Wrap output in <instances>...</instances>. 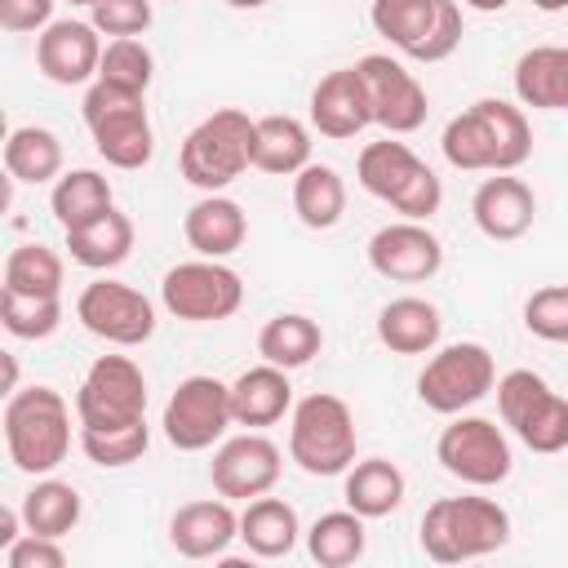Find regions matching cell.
I'll return each mask as SVG.
<instances>
[{
    "instance_id": "cell-1",
    "label": "cell",
    "mask_w": 568,
    "mask_h": 568,
    "mask_svg": "<svg viewBox=\"0 0 568 568\" xmlns=\"http://www.w3.org/2000/svg\"><path fill=\"white\" fill-rule=\"evenodd\" d=\"M4 448L22 475H53L71 453V408L53 386H22L4 399Z\"/></svg>"
},
{
    "instance_id": "cell-2",
    "label": "cell",
    "mask_w": 568,
    "mask_h": 568,
    "mask_svg": "<svg viewBox=\"0 0 568 568\" xmlns=\"http://www.w3.org/2000/svg\"><path fill=\"white\" fill-rule=\"evenodd\" d=\"M422 550L435 564H466L510 541V515L493 497H439L422 515Z\"/></svg>"
},
{
    "instance_id": "cell-3",
    "label": "cell",
    "mask_w": 568,
    "mask_h": 568,
    "mask_svg": "<svg viewBox=\"0 0 568 568\" xmlns=\"http://www.w3.org/2000/svg\"><path fill=\"white\" fill-rule=\"evenodd\" d=\"M84 129L98 146V155L111 169H146L155 155V129L146 115V93L120 89L111 80H93L80 102Z\"/></svg>"
},
{
    "instance_id": "cell-4",
    "label": "cell",
    "mask_w": 568,
    "mask_h": 568,
    "mask_svg": "<svg viewBox=\"0 0 568 568\" xmlns=\"http://www.w3.org/2000/svg\"><path fill=\"white\" fill-rule=\"evenodd\" d=\"M178 169L195 191H226L244 169H253V120L240 106L204 115L178 151Z\"/></svg>"
},
{
    "instance_id": "cell-5",
    "label": "cell",
    "mask_w": 568,
    "mask_h": 568,
    "mask_svg": "<svg viewBox=\"0 0 568 568\" xmlns=\"http://www.w3.org/2000/svg\"><path fill=\"white\" fill-rule=\"evenodd\" d=\"M355 413L346 399L315 390L306 399L293 404V422H288V457L306 470V475H346L355 462Z\"/></svg>"
},
{
    "instance_id": "cell-6",
    "label": "cell",
    "mask_w": 568,
    "mask_h": 568,
    "mask_svg": "<svg viewBox=\"0 0 568 568\" xmlns=\"http://www.w3.org/2000/svg\"><path fill=\"white\" fill-rule=\"evenodd\" d=\"M373 31L413 62H444L462 44L457 0H373Z\"/></svg>"
},
{
    "instance_id": "cell-7",
    "label": "cell",
    "mask_w": 568,
    "mask_h": 568,
    "mask_svg": "<svg viewBox=\"0 0 568 568\" xmlns=\"http://www.w3.org/2000/svg\"><path fill=\"white\" fill-rule=\"evenodd\" d=\"M497 413L510 435L532 453H564L568 448V399L550 390V382L532 368H510L497 377Z\"/></svg>"
},
{
    "instance_id": "cell-8",
    "label": "cell",
    "mask_w": 568,
    "mask_h": 568,
    "mask_svg": "<svg viewBox=\"0 0 568 568\" xmlns=\"http://www.w3.org/2000/svg\"><path fill=\"white\" fill-rule=\"evenodd\" d=\"M160 302L173 320L186 324H217L244 306V280L222 257H191L164 271Z\"/></svg>"
},
{
    "instance_id": "cell-9",
    "label": "cell",
    "mask_w": 568,
    "mask_h": 568,
    "mask_svg": "<svg viewBox=\"0 0 568 568\" xmlns=\"http://www.w3.org/2000/svg\"><path fill=\"white\" fill-rule=\"evenodd\" d=\"M493 386H497V364L479 342H448L417 373V399L444 417L475 408L484 395H493Z\"/></svg>"
},
{
    "instance_id": "cell-10",
    "label": "cell",
    "mask_w": 568,
    "mask_h": 568,
    "mask_svg": "<svg viewBox=\"0 0 568 568\" xmlns=\"http://www.w3.org/2000/svg\"><path fill=\"white\" fill-rule=\"evenodd\" d=\"M435 457L439 466L470 484V488H493L510 475L515 457H510V439L501 435V426L493 417H475V413H457L439 439H435Z\"/></svg>"
},
{
    "instance_id": "cell-11",
    "label": "cell",
    "mask_w": 568,
    "mask_h": 568,
    "mask_svg": "<svg viewBox=\"0 0 568 568\" xmlns=\"http://www.w3.org/2000/svg\"><path fill=\"white\" fill-rule=\"evenodd\" d=\"M80 426H133L146 422V377L129 355H98L75 390Z\"/></svg>"
},
{
    "instance_id": "cell-12",
    "label": "cell",
    "mask_w": 568,
    "mask_h": 568,
    "mask_svg": "<svg viewBox=\"0 0 568 568\" xmlns=\"http://www.w3.org/2000/svg\"><path fill=\"white\" fill-rule=\"evenodd\" d=\"M231 386L209 377V373H191L178 382V390L169 395L164 404V439L178 448V453H204L213 448L226 426H231Z\"/></svg>"
},
{
    "instance_id": "cell-13",
    "label": "cell",
    "mask_w": 568,
    "mask_h": 568,
    "mask_svg": "<svg viewBox=\"0 0 568 568\" xmlns=\"http://www.w3.org/2000/svg\"><path fill=\"white\" fill-rule=\"evenodd\" d=\"M75 320L84 333H93L98 342L111 346H142L155 337V306L146 293H138L124 280H93L80 288L75 297Z\"/></svg>"
},
{
    "instance_id": "cell-14",
    "label": "cell",
    "mask_w": 568,
    "mask_h": 568,
    "mask_svg": "<svg viewBox=\"0 0 568 568\" xmlns=\"http://www.w3.org/2000/svg\"><path fill=\"white\" fill-rule=\"evenodd\" d=\"M280 470H284V457H280L275 439H266L262 430H244V435L222 439L213 462H209L213 493L226 497V501L266 497L280 484Z\"/></svg>"
},
{
    "instance_id": "cell-15",
    "label": "cell",
    "mask_w": 568,
    "mask_h": 568,
    "mask_svg": "<svg viewBox=\"0 0 568 568\" xmlns=\"http://www.w3.org/2000/svg\"><path fill=\"white\" fill-rule=\"evenodd\" d=\"M359 75L368 84V102H373V124H382L386 133L404 138V133H417L426 124V89L417 84V75L390 58V53H364L359 62Z\"/></svg>"
},
{
    "instance_id": "cell-16",
    "label": "cell",
    "mask_w": 568,
    "mask_h": 568,
    "mask_svg": "<svg viewBox=\"0 0 568 568\" xmlns=\"http://www.w3.org/2000/svg\"><path fill=\"white\" fill-rule=\"evenodd\" d=\"M368 266L390 284H426L444 266V244L426 222L399 217L373 231L368 240Z\"/></svg>"
},
{
    "instance_id": "cell-17",
    "label": "cell",
    "mask_w": 568,
    "mask_h": 568,
    "mask_svg": "<svg viewBox=\"0 0 568 568\" xmlns=\"http://www.w3.org/2000/svg\"><path fill=\"white\" fill-rule=\"evenodd\" d=\"M102 31L93 22H80V18H62V22H49L40 36H36V67L44 80L71 89V84H93L98 80V67H102Z\"/></svg>"
},
{
    "instance_id": "cell-18",
    "label": "cell",
    "mask_w": 568,
    "mask_h": 568,
    "mask_svg": "<svg viewBox=\"0 0 568 568\" xmlns=\"http://www.w3.org/2000/svg\"><path fill=\"white\" fill-rule=\"evenodd\" d=\"M368 124H373V102L359 67H337L320 75V84L311 89V129L333 142H346Z\"/></svg>"
},
{
    "instance_id": "cell-19",
    "label": "cell",
    "mask_w": 568,
    "mask_h": 568,
    "mask_svg": "<svg viewBox=\"0 0 568 568\" xmlns=\"http://www.w3.org/2000/svg\"><path fill=\"white\" fill-rule=\"evenodd\" d=\"M470 217L479 226V235L497 240V244H510V240H524L532 231V217H537V195L524 178L515 173H493L475 186V200H470Z\"/></svg>"
},
{
    "instance_id": "cell-20",
    "label": "cell",
    "mask_w": 568,
    "mask_h": 568,
    "mask_svg": "<svg viewBox=\"0 0 568 568\" xmlns=\"http://www.w3.org/2000/svg\"><path fill=\"white\" fill-rule=\"evenodd\" d=\"M235 537H240V515L226 497L186 501L169 519V546L182 559H222Z\"/></svg>"
},
{
    "instance_id": "cell-21",
    "label": "cell",
    "mask_w": 568,
    "mask_h": 568,
    "mask_svg": "<svg viewBox=\"0 0 568 568\" xmlns=\"http://www.w3.org/2000/svg\"><path fill=\"white\" fill-rule=\"evenodd\" d=\"M426 169H430V164L417 160L408 142H399L395 133H386L382 142H368V146L359 151V160H355V182H359L373 200H382V204L395 209V204L408 195V186H413Z\"/></svg>"
},
{
    "instance_id": "cell-22",
    "label": "cell",
    "mask_w": 568,
    "mask_h": 568,
    "mask_svg": "<svg viewBox=\"0 0 568 568\" xmlns=\"http://www.w3.org/2000/svg\"><path fill=\"white\" fill-rule=\"evenodd\" d=\"M284 413H293V382H288V368L262 359V364L244 368V373L231 382V417H235V426L262 430V426H275Z\"/></svg>"
},
{
    "instance_id": "cell-23",
    "label": "cell",
    "mask_w": 568,
    "mask_h": 568,
    "mask_svg": "<svg viewBox=\"0 0 568 568\" xmlns=\"http://www.w3.org/2000/svg\"><path fill=\"white\" fill-rule=\"evenodd\" d=\"M182 235L186 244L200 253V257H231L244 240H248V217L244 209L222 195V191H209L204 200H195L182 217Z\"/></svg>"
},
{
    "instance_id": "cell-24",
    "label": "cell",
    "mask_w": 568,
    "mask_h": 568,
    "mask_svg": "<svg viewBox=\"0 0 568 568\" xmlns=\"http://www.w3.org/2000/svg\"><path fill=\"white\" fill-rule=\"evenodd\" d=\"M439 333H444L439 306L426 302V297H413V293L390 297L377 311V342L390 355H430L439 346Z\"/></svg>"
},
{
    "instance_id": "cell-25",
    "label": "cell",
    "mask_w": 568,
    "mask_h": 568,
    "mask_svg": "<svg viewBox=\"0 0 568 568\" xmlns=\"http://www.w3.org/2000/svg\"><path fill=\"white\" fill-rule=\"evenodd\" d=\"M515 98L532 111H568V44H532L515 62Z\"/></svg>"
},
{
    "instance_id": "cell-26",
    "label": "cell",
    "mask_w": 568,
    "mask_h": 568,
    "mask_svg": "<svg viewBox=\"0 0 568 568\" xmlns=\"http://www.w3.org/2000/svg\"><path fill=\"white\" fill-rule=\"evenodd\" d=\"M67 253L84 271H115V266H124L129 253H133V222H129V213L106 209L93 222L71 226L67 231Z\"/></svg>"
},
{
    "instance_id": "cell-27",
    "label": "cell",
    "mask_w": 568,
    "mask_h": 568,
    "mask_svg": "<svg viewBox=\"0 0 568 568\" xmlns=\"http://www.w3.org/2000/svg\"><path fill=\"white\" fill-rule=\"evenodd\" d=\"M311 164V129L297 115H257L253 120V169L293 178Z\"/></svg>"
},
{
    "instance_id": "cell-28",
    "label": "cell",
    "mask_w": 568,
    "mask_h": 568,
    "mask_svg": "<svg viewBox=\"0 0 568 568\" xmlns=\"http://www.w3.org/2000/svg\"><path fill=\"white\" fill-rule=\"evenodd\" d=\"M297 537H302V524H297V510L284 497H253V501H244V510H240V541L248 546V555L284 559V555H293Z\"/></svg>"
},
{
    "instance_id": "cell-29",
    "label": "cell",
    "mask_w": 568,
    "mask_h": 568,
    "mask_svg": "<svg viewBox=\"0 0 568 568\" xmlns=\"http://www.w3.org/2000/svg\"><path fill=\"white\" fill-rule=\"evenodd\" d=\"M404 470L386 457H364V462H351L346 470V484H342V497L355 515L364 519H386L404 506Z\"/></svg>"
},
{
    "instance_id": "cell-30",
    "label": "cell",
    "mask_w": 568,
    "mask_h": 568,
    "mask_svg": "<svg viewBox=\"0 0 568 568\" xmlns=\"http://www.w3.org/2000/svg\"><path fill=\"white\" fill-rule=\"evenodd\" d=\"M293 213L311 231L337 226L342 213H346V182H342V173L333 164H320V160L297 169L293 173Z\"/></svg>"
},
{
    "instance_id": "cell-31",
    "label": "cell",
    "mask_w": 568,
    "mask_h": 568,
    "mask_svg": "<svg viewBox=\"0 0 568 568\" xmlns=\"http://www.w3.org/2000/svg\"><path fill=\"white\" fill-rule=\"evenodd\" d=\"M324 351V328L302 315V311H284V315H271L257 333V355L266 364H280V368H306L315 355Z\"/></svg>"
},
{
    "instance_id": "cell-32",
    "label": "cell",
    "mask_w": 568,
    "mask_h": 568,
    "mask_svg": "<svg viewBox=\"0 0 568 568\" xmlns=\"http://www.w3.org/2000/svg\"><path fill=\"white\" fill-rule=\"evenodd\" d=\"M4 173L13 182H58L62 178V142L44 124H22L4 142Z\"/></svg>"
},
{
    "instance_id": "cell-33",
    "label": "cell",
    "mask_w": 568,
    "mask_h": 568,
    "mask_svg": "<svg viewBox=\"0 0 568 568\" xmlns=\"http://www.w3.org/2000/svg\"><path fill=\"white\" fill-rule=\"evenodd\" d=\"M439 151L462 173H497V142H493V129H488L479 102H470L462 115H453L444 124Z\"/></svg>"
},
{
    "instance_id": "cell-34",
    "label": "cell",
    "mask_w": 568,
    "mask_h": 568,
    "mask_svg": "<svg viewBox=\"0 0 568 568\" xmlns=\"http://www.w3.org/2000/svg\"><path fill=\"white\" fill-rule=\"evenodd\" d=\"M49 209H53L58 226L71 231V226H84V222H93L98 213L115 209V195H111V182H106L98 169H71V173H62V178L53 182Z\"/></svg>"
},
{
    "instance_id": "cell-35",
    "label": "cell",
    "mask_w": 568,
    "mask_h": 568,
    "mask_svg": "<svg viewBox=\"0 0 568 568\" xmlns=\"http://www.w3.org/2000/svg\"><path fill=\"white\" fill-rule=\"evenodd\" d=\"M364 546H368L364 515H355L351 506L346 510H328L306 528V555L320 568H346V564L364 559Z\"/></svg>"
},
{
    "instance_id": "cell-36",
    "label": "cell",
    "mask_w": 568,
    "mask_h": 568,
    "mask_svg": "<svg viewBox=\"0 0 568 568\" xmlns=\"http://www.w3.org/2000/svg\"><path fill=\"white\" fill-rule=\"evenodd\" d=\"M18 510H22V524H27V532H40V537H67L75 524H80V493H75V484H67V479H40L31 493H22V501H18Z\"/></svg>"
},
{
    "instance_id": "cell-37",
    "label": "cell",
    "mask_w": 568,
    "mask_h": 568,
    "mask_svg": "<svg viewBox=\"0 0 568 568\" xmlns=\"http://www.w3.org/2000/svg\"><path fill=\"white\" fill-rule=\"evenodd\" d=\"M0 288L22 297H62V257L49 244H18L4 257Z\"/></svg>"
},
{
    "instance_id": "cell-38",
    "label": "cell",
    "mask_w": 568,
    "mask_h": 568,
    "mask_svg": "<svg viewBox=\"0 0 568 568\" xmlns=\"http://www.w3.org/2000/svg\"><path fill=\"white\" fill-rule=\"evenodd\" d=\"M80 448L93 466L102 470H120V466H133L142 462V453L151 448V426L146 422H133V426H106V430H93V426H80Z\"/></svg>"
},
{
    "instance_id": "cell-39",
    "label": "cell",
    "mask_w": 568,
    "mask_h": 568,
    "mask_svg": "<svg viewBox=\"0 0 568 568\" xmlns=\"http://www.w3.org/2000/svg\"><path fill=\"white\" fill-rule=\"evenodd\" d=\"M0 324L9 328V337L44 342L62 328V297H22L0 288Z\"/></svg>"
},
{
    "instance_id": "cell-40",
    "label": "cell",
    "mask_w": 568,
    "mask_h": 568,
    "mask_svg": "<svg viewBox=\"0 0 568 568\" xmlns=\"http://www.w3.org/2000/svg\"><path fill=\"white\" fill-rule=\"evenodd\" d=\"M151 75H155V58L151 49L138 40V36H120L102 49V67H98V80H111L120 89H133V93H146L151 89Z\"/></svg>"
},
{
    "instance_id": "cell-41",
    "label": "cell",
    "mask_w": 568,
    "mask_h": 568,
    "mask_svg": "<svg viewBox=\"0 0 568 568\" xmlns=\"http://www.w3.org/2000/svg\"><path fill=\"white\" fill-rule=\"evenodd\" d=\"M524 328L541 342L568 346V284L532 288L528 302H524Z\"/></svg>"
},
{
    "instance_id": "cell-42",
    "label": "cell",
    "mask_w": 568,
    "mask_h": 568,
    "mask_svg": "<svg viewBox=\"0 0 568 568\" xmlns=\"http://www.w3.org/2000/svg\"><path fill=\"white\" fill-rule=\"evenodd\" d=\"M151 18H155L151 0H98V4L89 9V22H93L102 36H111V40H120V36H142V31L151 27Z\"/></svg>"
},
{
    "instance_id": "cell-43",
    "label": "cell",
    "mask_w": 568,
    "mask_h": 568,
    "mask_svg": "<svg viewBox=\"0 0 568 568\" xmlns=\"http://www.w3.org/2000/svg\"><path fill=\"white\" fill-rule=\"evenodd\" d=\"M67 550L58 546V537H40V532H22L9 550H4V568H62Z\"/></svg>"
},
{
    "instance_id": "cell-44",
    "label": "cell",
    "mask_w": 568,
    "mask_h": 568,
    "mask_svg": "<svg viewBox=\"0 0 568 568\" xmlns=\"http://www.w3.org/2000/svg\"><path fill=\"white\" fill-rule=\"evenodd\" d=\"M53 4L58 0H0V27L9 36H27V31H44L53 22Z\"/></svg>"
},
{
    "instance_id": "cell-45",
    "label": "cell",
    "mask_w": 568,
    "mask_h": 568,
    "mask_svg": "<svg viewBox=\"0 0 568 568\" xmlns=\"http://www.w3.org/2000/svg\"><path fill=\"white\" fill-rule=\"evenodd\" d=\"M27 532V524H22V510L18 506H0V555L18 541Z\"/></svg>"
},
{
    "instance_id": "cell-46",
    "label": "cell",
    "mask_w": 568,
    "mask_h": 568,
    "mask_svg": "<svg viewBox=\"0 0 568 568\" xmlns=\"http://www.w3.org/2000/svg\"><path fill=\"white\" fill-rule=\"evenodd\" d=\"M462 9H475V13H501L510 0H457Z\"/></svg>"
},
{
    "instance_id": "cell-47",
    "label": "cell",
    "mask_w": 568,
    "mask_h": 568,
    "mask_svg": "<svg viewBox=\"0 0 568 568\" xmlns=\"http://www.w3.org/2000/svg\"><path fill=\"white\" fill-rule=\"evenodd\" d=\"M18 390V359L4 351V395H13Z\"/></svg>"
},
{
    "instance_id": "cell-48",
    "label": "cell",
    "mask_w": 568,
    "mask_h": 568,
    "mask_svg": "<svg viewBox=\"0 0 568 568\" xmlns=\"http://www.w3.org/2000/svg\"><path fill=\"white\" fill-rule=\"evenodd\" d=\"M532 9H541V13H564L568 0H532Z\"/></svg>"
},
{
    "instance_id": "cell-49",
    "label": "cell",
    "mask_w": 568,
    "mask_h": 568,
    "mask_svg": "<svg viewBox=\"0 0 568 568\" xmlns=\"http://www.w3.org/2000/svg\"><path fill=\"white\" fill-rule=\"evenodd\" d=\"M226 4H231V9H262L266 0H226Z\"/></svg>"
},
{
    "instance_id": "cell-50",
    "label": "cell",
    "mask_w": 568,
    "mask_h": 568,
    "mask_svg": "<svg viewBox=\"0 0 568 568\" xmlns=\"http://www.w3.org/2000/svg\"><path fill=\"white\" fill-rule=\"evenodd\" d=\"M67 4H84V9H93V4H98V0H67Z\"/></svg>"
},
{
    "instance_id": "cell-51",
    "label": "cell",
    "mask_w": 568,
    "mask_h": 568,
    "mask_svg": "<svg viewBox=\"0 0 568 568\" xmlns=\"http://www.w3.org/2000/svg\"><path fill=\"white\" fill-rule=\"evenodd\" d=\"M173 4H182V0H173Z\"/></svg>"
}]
</instances>
